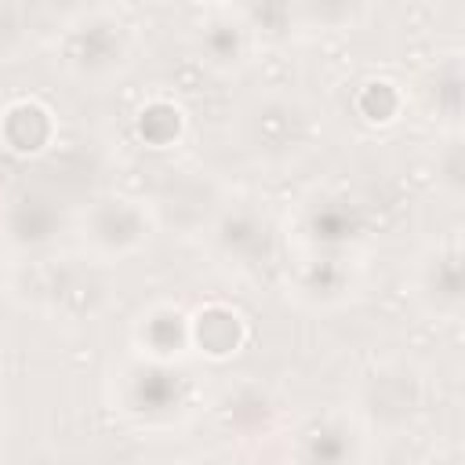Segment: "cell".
Here are the masks:
<instances>
[{"mask_svg": "<svg viewBox=\"0 0 465 465\" xmlns=\"http://www.w3.org/2000/svg\"><path fill=\"white\" fill-rule=\"evenodd\" d=\"M25 305L58 316L65 323L98 320L113 305V276L109 265L91 254H54L40 258L25 272Z\"/></svg>", "mask_w": 465, "mask_h": 465, "instance_id": "6da1fadb", "label": "cell"}, {"mask_svg": "<svg viewBox=\"0 0 465 465\" xmlns=\"http://www.w3.org/2000/svg\"><path fill=\"white\" fill-rule=\"evenodd\" d=\"M425 403H429V381L425 371L411 360L371 363L349 392V414L356 429L374 436H403L421 421Z\"/></svg>", "mask_w": 465, "mask_h": 465, "instance_id": "7a4b0ae2", "label": "cell"}, {"mask_svg": "<svg viewBox=\"0 0 465 465\" xmlns=\"http://www.w3.org/2000/svg\"><path fill=\"white\" fill-rule=\"evenodd\" d=\"M131 51L134 36L116 7H80L62 22L54 36L58 65L87 84L113 80L116 73H124L131 65Z\"/></svg>", "mask_w": 465, "mask_h": 465, "instance_id": "3957f363", "label": "cell"}, {"mask_svg": "<svg viewBox=\"0 0 465 465\" xmlns=\"http://www.w3.org/2000/svg\"><path fill=\"white\" fill-rule=\"evenodd\" d=\"M240 138H243V149L258 163L283 167V163L302 160L316 145L320 120L305 98L291 91H265L243 109Z\"/></svg>", "mask_w": 465, "mask_h": 465, "instance_id": "277c9868", "label": "cell"}, {"mask_svg": "<svg viewBox=\"0 0 465 465\" xmlns=\"http://www.w3.org/2000/svg\"><path fill=\"white\" fill-rule=\"evenodd\" d=\"M153 232H156V225H153V214H149L145 200H134V196H124V193L94 196L80 211L84 254H91L105 265L138 254L149 243Z\"/></svg>", "mask_w": 465, "mask_h": 465, "instance_id": "5b68a950", "label": "cell"}, {"mask_svg": "<svg viewBox=\"0 0 465 465\" xmlns=\"http://www.w3.org/2000/svg\"><path fill=\"white\" fill-rule=\"evenodd\" d=\"M225 203L229 200H225L222 185L203 171L171 174L145 200V207L153 214V225L167 229V232H178V236H203Z\"/></svg>", "mask_w": 465, "mask_h": 465, "instance_id": "8992f818", "label": "cell"}, {"mask_svg": "<svg viewBox=\"0 0 465 465\" xmlns=\"http://www.w3.org/2000/svg\"><path fill=\"white\" fill-rule=\"evenodd\" d=\"M411 298L429 320L454 323L461 316L465 291H461V243H458V236L429 243L414 258V265H411Z\"/></svg>", "mask_w": 465, "mask_h": 465, "instance_id": "52a82bcc", "label": "cell"}, {"mask_svg": "<svg viewBox=\"0 0 465 465\" xmlns=\"http://www.w3.org/2000/svg\"><path fill=\"white\" fill-rule=\"evenodd\" d=\"M124 411L145 425H167L189 411V381L174 363L138 360L124 371Z\"/></svg>", "mask_w": 465, "mask_h": 465, "instance_id": "ba28073f", "label": "cell"}, {"mask_svg": "<svg viewBox=\"0 0 465 465\" xmlns=\"http://www.w3.org/2000/svg\"><path fill=\"white\" fill-rule=\"evenodd\" d=\"M193 40H196L200 62L214 73H225V76L240 73L258 47V36L251 33L240 7H207Z\"/></svg>", "mask_w": 465, "mask_h": 465, "instance_id": "9c48e42d", "label": "cell"}, {"mask_svg": "<svg viewBox=\"0 0 465 465\" xmlns=\"http://www.w3.org/2000/svg\"><path fill=\"white\" fill-rule=\"evenodd\" d=\"M203 236H211L214 251L225 262L240 265V269L262 265L272 254V229H269L265 214H258L251 203H232L229 200Z\"/></svg>", "mask_w": 465, "mask_h": 465, "instance_id": "30bf717a", "label": "cell"}, {"mask_svg": "<svg viewBox=\"0 0 465 465\" xmlns=\"http://www.w3.org/2000/svg\"><path fill=\"white\" fill-rule=\"evenodd\" d=\"M58 142V116L47 102L22 94L0 105V149L18 160H40Z\"/></svg>", "mask_w": 465, "mask_h": 465, "instance_id": "8fae6325", "label": "cell"}, {"mask_svg": "<svg viewBox=\"0 0 465 465\" xmlns=\"http://www.w3.org/2000/svg\"><path fill=\"white\" fill-rule=\"evenodd\" d=\"M247 338V316L229 302H203L189 312V352L211 363H229L232 356H240Z\"/></svg>", "mask_w": 465, "mask_h": 465, "instance_id": "7c38bea8", "label": "cell"}, {"mask_svg": "<svg viewBox=\"0 0 465 465\" xmlns=\"http://www.w3.org/2000/svg\"><path fill=\"white\" fill-rule=\"evenodd\" d=\"M65 225V214L54 196L40 189H22L7 200L4 218H0V243L7 240L11 247H47L58 229Z\"/></svg>", "mask_w": 465, "mask_h": 465, "instance_id": "4fadbf2b", "label": "cell"}, {"mask_svg": "<svg viewBox=\"0 0 465 465\" xmlns=\"http://www.w3.org/2000/svg\"><path fill=\"white\" fill-rule=\"evenodd\" d=\"M356 421L349 418H312L294 436V465H352L360 454Z\"/></svg>", "mask_w": 465, "mask_h": 465, "instance_id": "5bb4252c", "label": "cell"}, {"mask_svg": "<svg viewBox=\"0 0 465 465\" xmlns=\"http://www.w3.org/2000/svg\"><path fill=\"white\" fill-rule=\"evenodd\" d=\"M352 287H356V272L338 254H312L291 276L294 298H302L305 305H316V309H331V305L349 302Z\"/></svg>", "mask_w": 465, "mask_h": 465, "instance_id": "9a60e30c", "label": "cell"}, {"mask_svg": "<svg viewBox=\"0 0 465 465\" xmlns=\"http://www.w3.org/2000/svg\"><path fill=\"white\" fill-rule=\"evenodd\" d=\"M134 345L145 360L178 363L189 352V312H182L178 305H167V302L145 309L134 327Z\"/></svg>", "mask_w": 465, "mask_h": 465, "instance_id": "2e32d148", "label": "cell"}, {"mask_svg": "<svg viewBox=\"0 0 465 465\" xmlns=\"http://www.w3.org/2000/svg\"><path fill=\"white\" fill-rule=\"evenodd\" d=\"M352 109L367 127H392L407 113V91L389 76H371L356 87Z\"/></svg>", "mask_w": 465, "mask_h": 465, "instance_id": "e0dca14e", "label": "cell"}, {"mask_svg": "<svg viewBox=\"0 0 465 465\" xmlns=\"http://www.w3.org/2000/svg\"><path fill=\"white\" fill-rule=\"evenodd\" d=\"M134 134L149 145V149H171L178 145V138L185 134V109L174 98H149L138 113H134Z\"/></svg>", "mask_w": 465, "mask_h": 465, "instance_id": "ac0fdd59", "label": "cell"}, {"mask_svg": "<svg viewBox=\"0 0 465 465\" xmlns=\"http://www.w3.org/2000/svg\"><path fill=\"white\" fill-rule=\"evenodd\" d=\"M429 91V109L447 120L450 134H458V124H461V58L458 54H447L443 62H436L432 69V87Z\"/></svg>", "mask_w": 465, "mask_h": 465, "instance_id": "d6986e66", "label": "cell"}, {"mask_svg": "<svg viewBox=\"0 0 465 465\" xmlns=\"http://www.w3.org/2000/svg\"><path fill=\"white\" fill-rule=\"evenodd\" d=\"M29 40V11L15 0H0V62H11Z\"/></svg>", "mask_w": 465, "mask_h": 465, "instance_id": "ffe728a7", "label": "cell"}, {"mask_svg": "<svg viewBox=\"0 0 465 465\" xmlns=\"http://www.w3.org/2000/svg\"><path fill=\"white\" fill-rule=\"evenodd\" d=\"M461 138L458 134H450L447 138V145H443V156L436 160V174H440V182H443V189L458 200L461 196Z\"/></svg>", "mask_w": 465, "mask_h": 465, "instance_id": "44dd1931", "label": "cell"}, {"mask_svg": "<svg viewBox=\"0 0 465 465\" xmlns=\"http://www.w3.org/2000/svg\"><path fill=\"white\" fill-rule=\"evenodd\" d=\"M421 465H461V447L458 443H440L421 458Z\"/></svg>", "mask_w": 465, "mask_h": 465, "instance_id": "7402d4cb", "label": "cell"}, {"mask_svg": "<svg viewBox=\"0 0 465 465\" xmlns=\"http://www.w3.org/2000/svg\"><path fill=\"white\" fill-rule=\"evenodd\" d=\"M0 272H4V243H0Z\"/></svg>", "mask_w": 465, "mask_h": 465, "instance_id": "603a6c76", "label": "cell"}, {"mask_svg": "<svg viewBox=\"0 0 465 465\" xmlns=\"http://www.w3.org/2000/svg\"><path fill=\"white\" fill-rule=\"evenodd\" d=\"M0 440H4V414H0Z\"/></svg>", "mask_w": 465, "mask_h": 465, "instance_id": "cb8c5ba5", "label": "cell"}]
</instances>
